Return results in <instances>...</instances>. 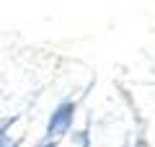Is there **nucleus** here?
<instances>
[{"label":"nucleus","instance_id":"nucleus-1","mask_svg":"<svg viewBox=\"0 0 155 147\" xmlns=\"http://www.w3.org/2000/svg\"><path fill=\"white\" fill-rule=\"evenodd\" d=\"M70 111H72V106H62V109L52 116V129H57V132L65 129V126H67V119H70Z\"/></svg>","mask_w":155,"mask_h":147}]
</instances>
